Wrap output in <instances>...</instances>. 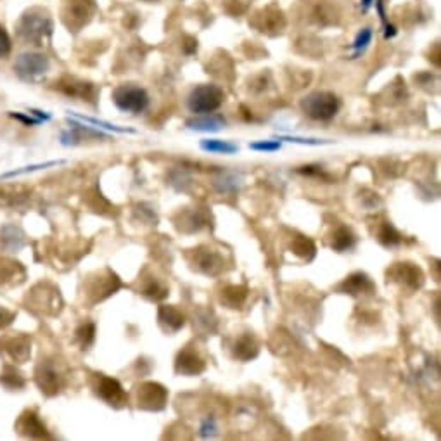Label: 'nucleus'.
Instances as JSON below:
<instances>
[{"instance_id":"1","label":"nucleus","mask_w":441,"mask_h":441,"mask_svg":"<svg viewBox=\"0 0 441 441\" xmlns=\"http://www.w3.org/2000/svg\"><path fill=\"white\" fill-rule=\"evenodd\" d=\"M225 93L216 85H199L189 93L187 106L194 115H208L223 104Z\"/></svg>"},{"instance_id":"2","label":"nucleus","mask_w":441,"mask_h":441,"mask_svg":"<svg viewBox=\"0 0 441 441\" xmlns=\"http://www.w3.org/2000/svg\"><path fill=\"white\" fill-rule=\"evenodd\" d=\"M302 109L308 118L326 122L334 118L339 111V101L330 92H313L302 101Z\"/></svg>"},{"instance_id":"3","label":"nucleus","mask_w":441,"mask_h":441,"mask_svg":"<svg viewBox=\"0 0 441 441\" xmlns=\"http://www.w3.org/2000/svg\"><path fill=\"white\" fill-rule=\"evenodd\" d=\"M113 101L116 108L130 115H140L149 106V95L144 89L135 85H122L113 92Z\"/></svg>"},{"instance_id":"4","label":"nucleus","mask_w":441,"mask_h":441,"mask_svg":"<svg viewBox=\"0 0 441 441\" xmlns=\"http://www.w3.org/2000/svg\"><path fill=\"white\" fill-rule=\"evenodd\" d=\"M168 400V391L158 383H144L137 389V407L142 410H163Z\"/></svg>"},{"instance_id":"5","label":"nucleus","mask_w":441,"mask_h":441,"mask_svg":"<svg viewBox=\"0 0 441 441\" xmlns=\"http://www.w3.org/2000/svg\"><path fill=\"white\" fill-rule=\"evenodd\" d=\"M93 391L99 398L104 400L111 407H123L126 402V393L123 391L122 384L113 377L97 376Z\"/></svg>"},{"instance_id":"6","label":"nucleus","mask_w":441,"mask_h":441,"mask_svg":"<svg viewBox=\"0 0 441 441\" xmlns=\"http://www.w3.org/2000/svg\"><path fill=\"white\" fill-rule=\"evenodd\" d=\"M14 68L21 78L35 80L49 71V59L42 54H21Z\"/></svg>"},{"instance_id":"7","label":"nucleus","mask_w":441,"mask_h":441,"mask_svg":"<svg viewBox=\"0 0 441 441\" xmlns=\"http://www.w3.org/2000/svg\"><path fill=\"white\" fill-rule=\"evenodd\" d=\"M16 431L26 438H49L47 427L43 426L40 417L33 410H26V412H23L19 416L18 424H16Z\"/></svg>"},{"instance_id":"8","label":"nucleus","mask_w":441,"mask_h":441,"mask_svg":"<svg viewBox=\"0 0 441 441\" xmlns=\"http://www.w3.org/2000/svg\"><path fill=\"white\" fill-rule=\"evenodd\" d=\"M205 367V360L192 350H183L175 360L177 374H182V376H199Z\"/></svg>"},{"instance_id":"9","label":"nucleus","mask_w":441,"mask_h":441,"mask_svg":"<svg viewBox=\"0 0 441 441\" xmlns=\"http://www.w3.org/2000/svg\"><path fill=\"white\" fill-rule=\"evenodd\" d=\"M2 346H4V352L16 363H25L30 359V355H32V341L26 336L8 337V339H4Z\"/></svg>"},{"instance_id":"10","label":"nucleus","mask_w":441,"mask_h":441,"mask_svg":"<svg viewBox=\"0 0 441 441\" xmlns=\"http://www.w3.org/2000/svg\"><path fill=\"white\" fill-rule=\"evenodd\" d=\"M227 120L222 115L208 113V115H199L198 118H192L187 122V128L196 130V132H218L225 128Z\"/></svg>"},{"instance_id":"11","label":"nucleus","mask_w":441,"mask_h":441,"mask_svg":"<svg viewBox=\"0 0 441 441\" xmlns=\"http://www.w3.org/2000/svg\"><path fill=\"white\" fill-rule=\"evenodd\" d=\"M35 379H36V384H38V387L42 389V393H45V395L52 396L56 395L59 391V374L56 372L54 367L51 365H38V369H36V374H35Z\"/></svg>"},{"instance_id":"12","label":"nucleus","mask_w":441,"mask_h":441,"mask_svg":"<svg viewBox=\"0 0 441 441\" xmlns=\"http://www.w3.org/2000/svg\"><path fill=\"white\" fill-rule=\"evenodd\" d=\"M0 242L2 248L9 253H16L25 246V234L21 232V229L16 225H5L4 229L0 230Z\"/></svg>"},{"instance_id":"13","label":"nucleus","mask_w":441,"mask_h":441,"mask_svg":"<svg viewBox=\"0 0 441 441\" xmlns=\"http://www.w3.org/2000/svg\"><path fill=\"white\" fill-rule=\"evenodd\" d=\"M159 326L166 330V332H177L180 327L183 326V315L173 306L163 305L158 312Z\"/></svg>"},{"instance_id":"14","label":"nucleus","mask_w":441,"mask_h":441,"mask_svg":"<svg viewBox=\"0 0 441 441\" xmlns=\"http://www.w3.org/2000/svg\"><path fill=\"white\" fill-rule=\"evenodd\" d=\"M199 146L203 151L212 152V155H236L239 151L237 144L222 139H203Z\"/></svg>"},{"instance_id":"15","label":"nucleus","mask_w":441,"mask_h":441,"mask_svg":"<svg viewBox=\"0 0 441 441\" xmlns=\"http://www.w3.org/2000/svg\"><path fill=\"white\" fill-rule=\"evenodd\" d=\"M343 289L345 293L350 294H360V293H369L374 289V284L370 282L369 277L365 273H353V275L346 277V280L343 282Z\"/></svg>"},{"instance_id":"16","label":"nucleus","mask_w":441,"mask_h":441,"mask_svg":"<svg viewBox=\"0 0 441 441\" xmlns=\"http://www.w3.org/2000/svg\"><path fill=\"white\" fill-rule=\"evenodd\" d=\"M234 355H236V359L248 362V360H253L256 355H258V345H256L253 337L249 336L240 337V339L236 343Z\"/></svg>"},{"instance_id":"17","label":"nucleus","mask_w":441,"mask_h":441,"mask_svg":"<svg viewBox=\"0 0 441 441\" xmlns=\"http://www.w3.org/2000/svg\"><path fill=\"white\" fill-rule=\"evenodd\" d=\"M372 38H374V30L372 28H363L360 30L359 35L355 36V40H353V43L350 47H352V59H359L360 56L365 54V51L369 49V45L372 43Z\"/></svg>"},{"instance_id":"18","label":"nucleus","mask_w":441,"mask_h":441,"mask_svg":"<svg viewBox=\"0 0 441 441\" xmlns=\"http://www.w3.org/2000/svg\"><path fill=\"white\" fill-rule=\"evenodd\" d=\"M69 116H71V118H75V120H80V122H83V123H89V125L97 126V128L108 130V132H116V133H135V130H132V128H123V126H116V125H113V123L104 122V120L92 118V116L76 115V113H69Z\"/></svg>"},{"instance_id":"19","label":"nucleus","mask_w":441,"mask_h":441,"mask_svg":"<svg viewBox=\"0 0 441 441\" xmlns=\"http://www.w3.org/2000/svg\"><path fill=\"white\" fill-rule=\"evenodd\" d=\"M355 244V236L352 234V230L346 229V227H341V229H337L336 232H334V237H332V248L336 249V251L343 253L346 251V249H350Z\"/></svg>"},{"instance_id":"20","label":"nucleus","mask_w":441,"mask_h":441,"mask_svg":"<svg viewBox=\"0 0 441 441\" xmlns=\"http://www.w3.org/2000/svg\"><path fill=\"white\" fill-rule=\"evenodd\" d=\"M18 270H21L19 263L2 260V262H0V284L4 286V284L8 282H16V279H18Z\"/></svg>"},{"instance_id":"21","label":"nucleus","mask_w":441,"mask_h":441,"mask_svg":"<svg viewBox=\"0 0 441 441\" xmlns=\"http://www.w3.org/2000/svg\"><path fill=\"white\" fill-rule=\"evenodd\" d=\"M63 159H59V161H47V163H38V165H30V166H25V168H19V170H12V172H8L4 173V175L0 177V179H11V177H19V175H25V173H33V172H38V170H47L51 168V166H58V165H63Z\"/></svg>"},{"instance_id":"22","label":"nucleus","mask_w":441,"mask_h":441,"mask_svg":"<svg viewBox=\"0 0 441 441\" xmlns=\"http://www.w3.org/2000/svg\"><path fill=\"white\" fill-rule=\"evenodd\" d=\"M293 249L296 255L303 256V258L306 260H312L313 255H315V246H313L312 240L306 239V237H299V239L294 240Z\"/></svg>"},{"instance_id":"23","label":"nucleus","mask_w":441,"mask_h":441,"mask_svg":"<svg viewBox=\"0 0 441 441\" xmlns=\"http://www.w3.org/2000/svg\"><path fill=\"white\" fill-rule=\"evenodd\" d=\"M379 239L381 242L386 244V246H395V244H398L400 240H402V236H400L389 223H386V225L383 227V230L379 232Z\"/></svg>"},{"instance_id":"24","label":"nucleus","mask_w":441,"mask_h":441,"mask_svg":"<svg viewBox=\"0 0 441 441\" xmlns=\"http://www.w3.org/2000/svg\"><path fill=\"white\" fill-rule=\"evenodd\" d=\"M76 336H78V339L82 341L83 348H87V346H90L93 343V337H95V327H93V324H85V326H82L78 330H76Z\"/></svg>"},{"instance_id":"25","label":"nucleus","mask_w":441,"mask_h":441,"mask_svg":"<svg viewBox=\"0 0 441 441\" xmlns=\"http://www.w3.org/2000/svg\"><path fill=\"white\" fill-rule=\"evenodd\" d=\"M249 149L260 152H275L280 149L279 140H258V142L249 144Z\"/></svg>"},{"instance_id":"26","label":"nucleus","mask_w":441,"mask_h":441,"mask_svg":"<svg viewBox=\"0 0 441 441\" xmlns=\"http://www.w3.org/2000/svg\"><path fill=\"white\" fill-rule=\"evenodd\" d=\"M275 140H287V142L303 144V146H322V144H332V140L303 139V137H294V135H277Z\"/></svg>"},{"instance_id":"27","label":"nucleus","mask_w":441,"mask_h":441,"mask_svg":"<svg viewBox=\"0 0 441 441\" xmlns=\"http://www.w3.org/2000/svg\"><path fill=\"white\" fill-rule=\"evenodd\" d=\"M198 267L203 270V272L215 273V270L213 269H215V267H218V258H216L213 253H210V249H208V251L205 253V258L198 260Z\"/></svg>"},{"instance_id":"28","label":"nucleus","mask_w":441,"mask_h":441,"mask_svg":"<svg viewBox=\"0 0 441 441\" xmlns=\"http://www.w3.org/2000/svg\"><path fill=\"white\" fill-rule=\"evenodd\" d=\"M12 319H14V313L9 312L8 308H2V306H0V329L9 326V324L12 322Z\"/></svg>"},{"instance_id":"29","label":"nucleus","mask_w":441,"mask_h":441,"mask_svg":"<svg viewBox=\"0 0 441 441\" xmlns=\"http://www.w3.org/2000/svg\"><path fill=\"white\" fill-rule=\"evenodd\" d=\"M28 115H30V113H28ZM11 116H12V118L19 120V122H23L25 125H40V123H42L38 118H33V115L26 116V115H18V113H11Z\"/></svg>"},{"instance_id":"30","label":"nucleus","mask_w":441,"mask_h":441,"mask_svg":"<svg viewBox=\"0 0 441 441\" xmlns=\"http://www.w3.org/2000/svg\"><path fill=\"white\" fill-rule=\"evenodd\" d=\"M9 49H11V45H9V38L8 35H5L2 30H0V58H4V56H8Z\"/></svg>"},{"instance_id":"31","label":"nucleus","mask_w":441,"mask_h":441,"mask_svg":"<svg viewBox=\"0 0 441 441\" xmlns=\"http://www.w3.org/2000/svg\"><path fill=\"white\" fill-rule=\"evenodd\" d=\"M216 431V426H215V420H206L205 424H203L201 426V436H205V438H208V436H213V433H215Z\"/></svg>"},{"instance_id":"32","label":"nucleus","mask_w":441,"mask_h":441,"mask_svg":"<svg viewBox=\"0 0 441 441\" xmlns=\"http://www.w3.org/2000/svg\"><path fill=\"white\" fill-rule=\"evenodd\" d=\"M30 115H33L35 116V118H38L40 122H49V120L52 118L51 115H49V113H43V111H38V109H30Z\"/></svg>"},{"instance_id":"33","label":"nucleus","mask_w":441,"mask_h":441,"mask_svg":"<svg viewBox=\"0 0 441 441\" xmlns=\"http://www.w3.org/2000/svg\"><path fill=\"white\" fill-rule=\"evenodd\" d=\"M396 35V28L389 23H384V38H393Z\"/></svg>"},{"instance_id":"34","label":"nucleus","mask_w":441,"mask_h":441,"mask_svg":"<svg viewBox=\"0 0 441 441\" xmlns=\"http://www.w3.org/2000/svg\"><path fill=\"white\" fill-rule=\"evenodd\" d=\"M374 5V0H360V8L362 12H369V9Z\"/></svg>"}]
</instances>
